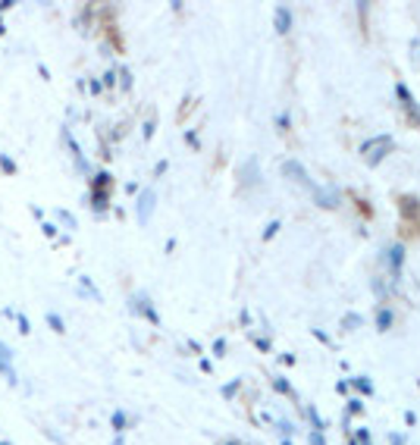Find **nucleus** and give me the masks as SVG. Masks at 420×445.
I'll use <instances>...</instances> for the list:
<instances>
[{
	"instance_id": "16",
	"label": "nucleus",
	"mask_w": 420,
	"mask_h": 445,
	"mask_svg": "<svg viewBox=\"0 0 420 445\" xmlns=\"http://www.w3.org/2000/svg\"><path fill=\"white\" fill-rule=\"evenodd\" d=\"M113 426L122 430V426H126V414H113Z\"/></svg>"
},
{
	"instance_id": "9",
	"label": "nucleus",
	"mask_w": 420,
	"mask_h": 445,
	"mask_svg": "<svg viewBox=\"0 0 420 445\" xmlns=\"http://www.w3.org/2000/svg\"><path fill=\"white\" fill-rule=\"evenodd\" d=\"M273 386H276V389L282 392V395H292V386H288V382H286L282 376H276V380H273Z\"/></svg>"
},
{
	"instance_id": "5",
	"label": "nucleus",
	"mask_w": 420,
	"mask_h": 445,
	"mask_svg": "<svg viewBox=\"0 0 420 445\" xmlns=\"http://www.w3.org/2000/svg\"><path fill=\"white\" fill-rule=\"evenodd\" d=\"M288 28H292V10L288 6H276V32L288 34Z\"/></svg>"
},
{
	"instance_id": "4",
	"label": "nucleus",
	"mask_w": 420,
	"mask_h": 445,
	"mask_svg": "<svg viewBox=\"0 0 420 445\" xmlns=\"http://www.w3.org/2000/svg\"><path fill=\"white\" fill-rule=\"evenodd\" d=\"M150 210H154V192H142V198H138V220L148 222Z\"/></svg>"
},
{
	"instance_id": "17",
	"label": "nucleus",
	"mask_w": 420,
	"mask_h": 445,
	"mask_svg": "<svg viewBox=\"0 0 420 445\" xmlns=\"http://www.w3.org/2000/svg\"><path fill=\"white\" fill-rule=\"evenodd\" d=\"M314 336H317V338H320V342H323V345H332V342H330V336H326L323 330H314Z\"/></svg>"
},
{
	"instance_id": "3",
	"label": "nucleus",
	"mask_w": 420,
	"mask_h": 445,
	"mask_svg": "<svg viewBox=\"0 0 420 445\" xmlns=\"http://www.w3.org/2000/svg\"><path fill=\"white\" fill-rule=\"evenodd\" d=\"M382 260H386L392 279H398L402 276V266H404V244H389L386 254H382Z\"/></svg>"
},
{
	"instance_id": "7",
	"label": "nucleus",
	"mask_w": 420,
	"mask_h": 445,
	"mask_svg": "<svg viewBox=\"0 0 420 445\" xmlns=\"http://www.w3.org/2000/svg\"><path fill=\"white\" fill-rule=\"evenodd\" d=\"M389 326H392V310L386 308V310H380V314H376V330H380V332H386Z\"/></svg>"
},
{
	"instance_id": "15",
	"label": "nucleus",
	"mask_w": 420,
	"mask_h": 445,
	"mask_svg": "<svg viewBox=\"0 0 420 445\" xmlns=\"http://www.w3.org/2000/svg\"><path fill=\"white\" fill-rule=\"evenodd\" d=\"M358 323H360V317H358V314H348V320H345V326H348V330H354Z\"/></svg>"
},
{
	"instance_id": "12",
	"label": "nucleus",
	"mask_w": 420,
	"mask_h": 445,
	"mask_svg": "<svg viewBox=\"0 0 420 445\" xmlns=\"http://www.w3.org/2000/svg\"><path fill=\"white\" fill-rule=\"evenodd\" d=\"M360 411H364V404H360V402H348V417H352V414H360Z\"/></svg>"
},
{
	"instance_id": "21",
	"label": "nucleus",
	"mask_w": 420,
	"mask_h": 445,
	"mask_svg": "<svg viewBox=\"0 0 420 445\" xmlns=\"http://www.w3.org/2000/svg\"><path fill=\"white\" fill-rule=\"evenodd\" d=\"M0 358H4V360H10V358H13V351H10L6 345H0Z\"/></svg>"
},
{
	"instance_id": "1",
	"label": "nucleus",
	"mask_w": 420,
	"mask_h": 445,
	"mask_svg": "<svg viewBox=\"0 0 420 445\" xmlns=\"http://www.w3.org/2000/svg\"><path fill=\"white\" fill-rule=\"evenodd\" d=\"M282 176H286V179H292V182H298V185H304L308 194H310L320 207L332 210L336 204H339V194H336L332 188H323V185H317V182H314L310 176L304 172V166H301L298 160H286V163H282Z\"/></svg>"
},
{
	"instance_id": "19",
	"label": "nucleus",
	"mask_w": 420,
	"mask_h": 445,
	"mask_svg": "<svg viewBox=\"0 0 420 445\" xmlns=\"http://www.w3.org/2000/svg\"><path fill=\"white\" fill-rule=\"evenodd\" d=\"M0 163H4V170H6V172H13V170H16V166H13V160H10V157H0Z\"/></svg>"
},
{
	"instance_id": "22",
	"label": "nucleus",
	"mask_w": 420,
	"mask_h": 445,
	"mask_svg": "<svg viewBox=\"0 0 420 445\" xmlns=\"http://www.w3.org/2000/svg\"><path fill=\"white\" fill-rule=\"evenodd\" d=\"M0 373H6V376L13 380V373H10V367H6V360H0Z\"/></svg>"
},
{
	"instance_id": "6",
	"label": "nucleus",
	"mask_w": 420,
	"mask_h": 445,
	"mask_svg": "<svg viewBox=\"0 0 420 445\" xmlns=\"http://www.w3.org/2000/svg\"><path fill=\"white\" fill-rule=\"evenodd\" d=\"M352 386H354V389H358L360 395H373V382H370L367 376H354V380H352Z\"/></svg>"
},
{
	"instance_id": "20",
	"label": "nucleus",
	"mask_w": 420,
	"mask_h": 445,
	"mask_svg": "<svg viewBox=\"0 0 420 445\" xmlns=\"http://www.w3.org/2000/svg\"><path fill=\"white\" fill-rule=\"evenodd\" d=\"M254 345H258L260 351H270V338H258V342H254Z\"/></svg>"
},
{
	"instance_id": "18",
	"label": "nucleus",
	"mask_w": 420,
	"mask_h": 445,
	"mask_svg": "<svg viewBox=\"0 0 420 445\" xmlns=\"http://www.w3.org/2000/svg\"><path fill=\"white\" fill-rule=\"evenodd\" d=\"M214 354H226V342H223V338H220V342L214 345Z\"/></svg>"
},
{
	"instance_id": "8",
	"label": "nucleus",
	"mask_w": 420,
	"mask_h": 445,
	"mask_svg": "<svg viewBox=\"0 0 420 445\" xmlns=\"http://www.w3.org/2000/svg\"><path fill=\"white\" fill-rule=\"evenodd\" d=\"M279 226H282V222H279V220H273V222H270V226H266V229H264V238H266V242H270V238L276 236V232H279Z\"/></svg>"
},
{
	"instance_id": "2",
	"label": "nucleus",
	"mask_w": 420,
	"mask_h": 445,
	"mask_svg": "<svg viewBox=\"0 0 420 445\" xmlns=\"http://www.w3.org/2000/svg\"><path fill=\"white\" fill-rule=\"evenodd\" d=\"M392 148H395V144H392V138H389V135H376V138H370V142L360 144V157H364L370 166H380L382 157H386Z\"/></svg>"
},
{
	"instance_id": "11",
	"label": "nucleus",
	"mask_w": 420,
	"mask_h": 445,
	"mask_svg": "<svg viewBox=\"0 0 420 445\" xmlns=\"http://www.w3.org/2000/svg\"><path fill=\"white\" fill-rule=\"evenodd\" d=\"M308 439H310V445H326V439H323V432H320V430H310V436H308Z\"/></svg>"
},
{
	"instance_id": "13",
	"label": "nucleus",
	"mask_w": 420,
	"mask_h": 445,
	"mask_svg": "<svg viewBox=\"0 0 420 445\" xmlns=\"http://www.w3.org/2000/svg\"><path fill=\"white\" fill-rule=\"evenodd\" d=\"M48 323L54 326V330H56V332H63V323H60V317H56V314H50V317H48Z\"/></svg>"
},
{
	"instance_id": "23",
	"label": "nucleus",
	"mask_w": 420,
	"mask_h": 445,
	"mask_svg": "<svg viewBox=\"0 0 420 445\" xmlns=\"http://www.w3.org/2000/svg\"><path fill=\"white\" fill-rule=\"evenodd\" d=\"M392 445H404V439L402 436H392Z\"/></svg>"
},
{
	"instance_id": "10",
	"label": "nucleus",
	"mask_w": 420,
	"mask_h": 445,
	"mask_svg": "<svg viewBox=\"0 0 420 445\" xmlns=\"http://www.w3.org/2000/svg\"><path fill=\"white\" fill-rule=\"evenodd\" d=\"M238 386H242L238 380H232V382H226V386H223V395H226V398H232V395H236V389H238Z\"/></svg>"
},
{
	"instance_id": "14",
	"label": "nucleus",
	"mask_w": 420,
	"mask_h": 445,
	"mask_svg": "<svg viewBox=\"0 0 420 445\" xmlns=\"http://www.w3.org/2000/svg\"><path fill=\"white\" fill-rule=\"evenodd\" d=\"M120 78H122V88L129 91V85H132V76H129V69H122V72H120Z\"/></svg>"
}]
</instances>
